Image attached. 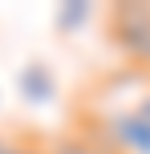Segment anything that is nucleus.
Returning a JSON list of instances; mask_svg holds the SVG:
<instances>
[{
  "label": "nucleus",
  "mask_w": 150,
  "mask_h": 154,
  "mask_svg": "<svg viewBox=\"0 0 150 154\" xmlns=\"http://www.w3.org/2000/svg\"><path fill=\"white\" fill-rule=\"evenodd\" d=\"M49 154H110V150L97 146L85 134H77V130H65V134H57V138L49 142Z\"/></svg>",
  "instance_id": "5"
},
{
  "label": "nucleus",
  "mask_w": 150,
  "mask_h": 154,
  "mask_svg": "<svg viewBox=\"0 0 150 154\" xmlns=\"http://www.w3.org/2000/svg\"><path fill=\"white\" fill-rule=\"evenodd\" d=\"M16 89L24 93V101L41 106V101L53 97V73H49L45 65H29V69L20 73V81H16Z\"/></svg>",
  "instance_id": "3"
},
{
  "label": "nucleus",
  "mask_w": 150,
  "mask_h": 154,
  "mask_svg": "<svg viewBox=\"0 0 150 154\" xmlns=\"http://www.w3.org/2000/svg\"><path fill=\"white\" fill-rule=\"evenodd\" d=\"M77 122L85 138L110 154H150V69L102 77L93 85V97L77 109Z\"/></svg>",
  "instance_id": "1"
},
{
  "label": "nucleus",
  "mask_w": 150,
  "mask_h": 154,
  "mask_svg": "<svg viewBox=\"0 0 150 154\" xmlns=\"http://www.w3.org/2000/svg\"><path fill=\"white\" fill-rule=\"evenodd\" d=\"M85 16H89L85 0H69V4L57 12V24H61V29H73V24H85Z\"/></svg>",
  "instance_id": "6"
},
{
  "label": "nucleus",
  "mask_w": 150,
  "mask_h": 154,
  "mask_svg": "<svg viewBox=\"0 0 150 154\" xmlns=\"http://www.w3.org/2000/svg\"><path fill=\"white\" fill-rule=\"evenodd\" d=\"M106 29H110V41L122 49V57L134 69H150V4H142V0L114 4Z\"/></svg>",
  "instance_id": "2"
},
{
  "label": "nucleus",
  "mask_w": 150,
  "mask_h": 154,
  "mask_svg": "<svg viewBox=\"0 0 150 154\" xmlns=\"http://www.w3.org/2000/svg\"><path fill=\"white\" fill-rule=\"evenodd\" d=\"M0 154H49V142L32 130H0Z\"/></svg>",
  "instance_id": "4"
}]
</instances>
